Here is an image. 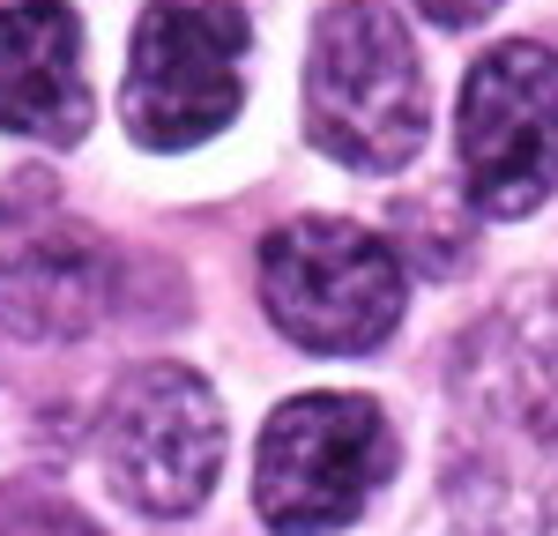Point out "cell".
<instances>
[{"instance_id":"cell-1","label":"cell","mask_w":558,"mask_h":536,"mask_svg":"<svg viewBox=\"0 0 558 536\" xmlns=\"http://www.w3.org/2000/svg\"><path fill=\"white\" fill-rule=\"evenodd\" d=\"M439 485L462 536H544L558 514V291L521 283L447 365Z\"/></svg>"},{"instance_id":"cell-2","label":"cell","mask_w":558,"mask_h":536,"mask_svg":"<svg viewBox=\"0 0 558 536\" xmlns=\"http://www.w3.org/2000/svg\"><path fill=\"white\" fill-rule=\"evenodd\" d=\"M305 127L350 172H402L432 127L417 38L387 0H336L305 52Z\"/></svg>"},{"instance_id":"cell-3","label":"cell","mask_w":558,"mask_h":536,"mask_svg":"<svg viewBox=\"0 0 558 536\" xmlns=\"http://www.w3.org/2000/svg\"><path fill=\"white\" fill-rule=\"evenodd\" d=\"M260 299L268 320L320 357H357L395 336L410 268L380 231L350 217H299L260 246Z\"/></svg>"},{"instance_id":"cell-4","label":"cell","mask_w":558,"mask_h":536,"mask_svg":"<svg viewBox=\"0 0 558 536\" xmlns=\"http://www.w3.org/2000/svg\"><path fill=\"white\" fill-rule=\"evenodd\" d=\"M387 477L395 433L373 395H291L260 433L254 499L276 536H328L350 529Z\"/></svg>"},{"instance_id":"cell-5","label":"cell","mask_w":558,"mask_h":536,"mask_svg":"<svg viewBox=\"0 0 558 536\" xmlns=\"http://www.w3.org/2000/svg\"><path fill=\"white\" fill-rule=\"evenodd\" d=\"M246 97V15L231 0H157L134 23L128 127L149 149H194L239 120Z\"/></svg>"},{"instance_id":"cell-6","label":"cell","mask_w":558,"mask_h":536,"mask_svg":"<svg viewBox=\"0 0 558 536\" xmlns=\"http://www.w3.org/2000/svg\"><path fill=\"white\" fill-rule=\"evenodd\" d=\"M462 194L484 217H529L558 194V52L551 45H492L462 83L454 112Z\"/></svg>"},{"instance_id":"cell-7","label":"cell","mask_w":558,"mask_h":536,"mask_svg":"<svg viewBox=\"0 0 558 536\" xmlns=\"http://www.w3.org/2000/svg\"><path fill=\"white\" fill-rule=\"evenodd\" d=\"M223 470V402L186 365H134L105 402V477L112 491L179 522L216 491Z\"/></svg>"},{"instance_id":"cell-8","label":"cell","mask_w":558,"mask_h":536,"mask_svg":"<svg viewBox=\"0 0 558 536\" xmlns=\"http://www.w3.org/2000/svg\"><path fill=\"white\" fill-rule=\"evenodd\" d=\"M0 127L23 142H83L89 134L83 23L68 0L0 8Z\"/></svg>"},{"instance_id":"cell-9","label":"cell","mask_w":558,"mask_h":536,"mask_svg":"<svg viewBox=\"0 0 558 536\" xmlns=\"http://www.w3.org/2000/svg\"><path fill=\"white\" fill-rule=\"evenodd\" d=\"M112 246L83 223H38L31 239L0 246V328L31 343H68L112 306Z\"/></svg>"},{"instance_id":"cell-10","label":"cell","mask_w":558,"mask_h":536,"mask_svg":"<svg viewBox=\"0 0 558 536\" xmlns=\"http://www.w3.org/2000/svg\"><path fill=\"white\" fill-rule=\"evenodd\" d=\"M8 536H105V529H89L75 507H31V514L8 522Z\"/></svg>"},{"instance_id":"cell-11","label":"cell","mask_w":558,"mask_h":536,"mask_svg":"<svg viewBox=\"0 0 558 536\" xmlns=\"http://www.w3.org/2000/svg\"><path fill=\"white\" fill-rule=\"evenodd\" d=\"M432 23H447V31H470V23H484L492 8H507V0H417Z\"/></svg>"}]
</instances>
